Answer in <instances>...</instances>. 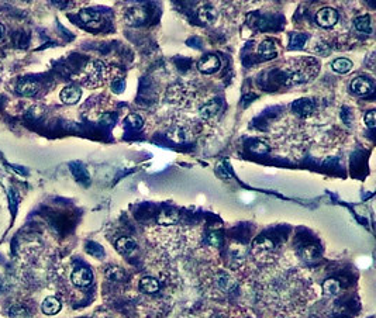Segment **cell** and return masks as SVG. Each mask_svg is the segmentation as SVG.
Returning a JSON list of instances; mask_svg holds the SVG:
<instances>
[{
	"label": "cell",
	"instance_id": "cell-10",
	"mask_svg": "<svg viewBox=\"0 0 376 318\" xmlns=\"http://www.w3.org/2000/svg\"><path fill=\"white\" fill-rule=\"evenodd\" d=\"M80 96H82V92H80L78 86H66L61 92V100L65 104H75V103H78L80 100Z\"/></svg>",
	"mask_w": 376,
	"mask_h": 318
},
{
	"label": "cell",
	"instance_id": "cell-8",
	"mask_svg": "<svg viewBox=\"0 0 376 318\" xmlns=\"http://www.w3.org/2000/svg\"><path fill=\"white\" fill-rule=\"evenodd\" d=\"M197 18L203 24L210 25V24H213L217 20V10L213 7V6H209V4L200 6L199 10H197Z\"/></svg>",
	"mask_w": 376,
	"mask_h": 318
},
{
	"label": "cell",
	"instance_id": "cell-6",
	"mask_svg": "<svg viewBox=\"0 0 376 318\" xmlns=\"http://www.w3.org/2000/svg\"><path fill=\"white\" fill-rule=\"evenodd\" d=\"M72 283L76 287H89L93 282V273L89 271L87 268H79L76 271H73L71 276Z\"/></svg>",
	"mask_w": 376,
	"mask_h": 318
},
{
	"label": "cell",
	"instance_id": "cell-22",
	"mask_svg": "<svg viewBox=\"0 0 376 318\" xmlns=\"http://www.w3.org/2000/svg\"><path fill=\"white\" fill-rule=\"evenodd\" d=\"M228 256H230V261H233L234 264H243L247 258V251L243 245H233L230 248Z\"/></svg>",
	"mask_w": 376,
	"mask_h": 318
},
{
	"label": "cell",
	"instance_id": "cell-19",
	"mask_svg": "<svg viewBox=\"0 0 376 318\" xmlns=\"http://www.w3.org/2000/svg\"><path fill=\"white\" fill-rule=\"evenodd\" d=\"M159 282H158L155 278H152V276H145V278H142L140 280V289H141L144 293H147V295H154V293H157L158 290H159Z\"/></svg>",
	"mask_w": 376,
	"mask_h": 318
},
{
	"label": "cell",
	"instance_id": "cell-24",
	"mask_svg": "<svg viewBox=\"0 0 376 318\" xmlns=\"http://www.w3.org/2000/svg\"><path fill=\"white\" fill-rule=\"evenodd\" d=\"M354 25L355 28L361 32H371L372 28H371V17L368 14H362V16H358L354 18Z\"/></svg>",
	"mask_w": 376,
	"mask_h": 318
},
{
	"label": "cell",
	"instance_id": "cell-30",
	"mask_svg": "<svg viewBox=\"0 0 376 318\" xmlns=\"http://www.w3.org/2000/svg\"><path fill=\"white\" fill-rule=\"evenodd\" d=\"M365 124L368 125L369 128H375L376 125V111H369L365 116Z\"/></svg>",
	"mask_w": 376,
	"mask_h": 318
},
{
	"label": "cell",
	"instance_id": "cell-13",
	"mask_svg": "<svg viewBox=\"0 0 376 318\" xmlns=\"http://www.w3.org/2000/svg\"><path fill=\"white\" fill-rule=\"evenodd\" d=\"M275 252V245L272 241L269 240H259L254 244V254L257 258L261 255L271 256Z\"/></svg>",
	"mask_w": 376,
	"mask_h": 318
},
{
	"label": "cell",
	"instance_id": "cell-11",
	"mask_svg": "<svg viewBox=\"0 0 376 318\" xmlns=\"http://www.w3.org/2000/svg\"><path fill=\"white\" fill-rule=\"evenodd\" d=\"M116 248L121 255H131L137 248V242L131 237H121L116 242Z\"/></svg>",
	"mask_w": 376,
	"mask_h": 318
},
{
	"label": "cell",
	"instance_id": "cell-20",
	"mask_svg": "<svg viewBox=\"0 0 376 318\" xmlns=\"http://www.w3.org/2000/svg\"><path fill=\"white\" fill-rule=\"evenodd\" d=\"M39 85L34 80H24V82H20L18 86H17V93L21 94V96H34V94L38 92Z\"/></svg>",
	"mask_w": 376,
	"mask_h": 318
},
{
	"label": "cell",
	"instance_id": "cell-18",
	"mask_svg": "<svg viewBox=\"0 0 376 318\" xmlns=\"http://www.w3.org/2000/svg\"><path fill=\"white\" fill-rule=\"evenodd\" d=\"M293 110L298 116L309 117L313 113V104L309 99H299L293 103Z\"/></svg>",
	"mask_w": 376,
	"mask_h": 318
},
{
	"label": "cell",
	"instance_id": "cell-3",
	"mask_svg": "<svg viewBox=\"0 0 376 318\" xmlns=\"http://www.w3.org/2000/svg\"><path fill=\"white\" fill-rule=\"evenodd\" d=\"M338 21V11L333 7H323L316 14V23L323 28H331Z\"/></svg>",
	"mask_w": 376,
	"mask_h": 318
},
{
	"label": "cell",
	"instance_id": "cell-23",
	"mask_svg": "<svg viewBox=\"0 0 376 318\" xmlns=\"http://www.w3.org/2000/svg\"><path fill=\"white\" fill-rule=\"evenodd\" d=\"M331 66L338 73H348L350 70L353 69L354 63L348 58H337V59L333 61Z\"/></svg>",
	"mask_w": 376,
	"mask_h": 318
},
{
	"label": "cell",
	"instance_id": "cell-26",
	"mask_svg": "<svg viewBox=\"0 0 376 318\" xmlns=\"http://www.w3.org/2000/svg\"><path fill=\"white\" fill-rule=\"evenodd\" d=\"M323 292L329 297L337 296L340 293V283L336 279H327L323 283Z\"/></svg>",
	"mask_w": 376,
	"mask_h": 318
},
{
	"label": "cell",
	"instance_id": "cell-17",
	"mask_svg": "<svg viewBox=\"0 0 376 318\" xmlns=\"http://www.w3.org/2000/svg\"><path fill=\"white\" fill-rule=\"evenodd\" d=\"M61 307H62L61 302L56 297H47L41 304V310L47 316H55L56 313L61 311Z\"/></svg>",
	"mask_w": 376,
	"mask_h": 318
},
{
	"label": "cell",
	"instance_id": "cell-25",
	"mask_svg": "<svg viewBox=\"0 0 376 318\" xmlns=\"http://www.w3.org/2000/svg\"><path fill=\"white\" fill-rule=\"evenodd\" d=\"M300 255H302V258L305 259L306 262H314V261L319 259L320 251H319V248L316 245H309V247H305V248L302 249Z\"/></svg>",
	"mask_w": 376,
	"mask_h": 318
},
{
	"label": "cell",
	"instance_id": "cell-27",
	"mask_svg": "<svg viewBox=\"0 0 376 318\" xmlns=\"http://www.w3.org/2000/svg\"><path fill=\"white\" fill-rule=\"evenodd\" d=\"M206 241L213 248H219L220 245H221V234L219 231H210V233L207 234Z\"/></svg>",
	"mask_w": 376,
	"mask_h": 318
},
{
	"label": "cell",
	"instance_id": "cell-4",
	"mask_svg": "<svg viewBox=\"0 0 376 318\" xmlns=\"http://www.w3.org/2000/svg\"><path fill=\"white\" fill-rule=\"evenodd\" d=\"M214 285L221 292L231 293L238 283H237V280H235V278L231 273H228V272H219L214 276Z\"/></svg>",
	"mask_w": 376,
	"mask_h": 318
},
{
	"label": "cell",
	"instance_id": "cell-16",
	"mask_svg": "<svg viewBox=\"0 0 376 318\" xmlns=\"http://www.w3.org/2000/svg\"><path fill=\"white\" fill-rule=\"evenodd\" d=\"M169 137H171V140L183 142V141H189L192 138V131L188 125H176V127H172V130L169 132Z\"/></svg>",
	"mask_w": 376,
	"mask_h": 318
},
{
	"label": "cell",
	"instance_id": "cell-29",
	"mask_svg": "<svg viewBox=\"0 0 376 318\" xmlns=\"http://www.w3.org/2000/svg\"><path fill=\"white\" fill-rule=\"evenodd\" d=\"M251 151L255 152V154H268L269 152V147H268L264 141H255L251 145Z\"/></svg>",
	"mask_w": 376,
	"mask_h": 318
},
{
	"label": "cell",
	"instance_id": "cell-5",
	"mask_svg": "<svg viewBox=\"0 0 376 318\" xmlns=\"http://www.w3.org/2000/svg\"><path fill=\"white\" fill-rule=\"evenodd\" d=\"M221 66V62H220V58L217 55L207 54L204 55L203 58L197 62V69L200 70L202 73H214L217 72Z\"/></svg>",
	"mask_w": 376,
	"mask_h": 318
},
{
	"label": "cell",
	"instance_id": "cell-31",
	"mask_svg": "<svg viewBox=\"0 0 376 318\" xmlns=\"http://www.w3.org/2000/svg\"><path fill=\"white\" fill-rule=\"evenodd\" d=\"M128 123L135 128H140L142 125V118L140 116H137V114H130L128 116Z\"/></svg>",
	"mask_w": 376,
	"mask_h": 318
},
{
	"label": "cell",
	"instance_id": "cell-1",
	"mask_svg": "<svg viewBox=\"0 0 376 318\" xmlns=\"http://www.w3.org/2000/svg\"><path fill=\"white\" fill-rule=\"evenodd\" d=\"M320 70V63L314 58H296L292 61L286 69L289 85H302L310 82L317 76Z\"/></svg>",
	"mask_w": 376,
	"mask_h": 318
},
{
	"label": "cell",
	"instance_id": "cell-7",
	"mask_svg": "<svg viewBox=\"0 0 376 318\" xmlns=\"http://www.w3.org/2000/svg\"><path fill=\"white\" fill-rule=\"evenodd\" d=\"M145 17H147V11L144 7H130L124 14L125 23H128L130 25H138L144 23Z\"/></svg>",
	"mask_w": 376,
	"mask_h": 318
},
{
	"label": "cell",
	"instance_id": "cell-28",
	"mask_svg": "<svg viewBox=\"0 0 376 318\" xmlns=\"http://www.w3.org/2000/svg\"><path fill=\"white\" fill-rule=\"evenodd\" d=\"M106 276L111 280H121L124 278V272H123V269L117 268V266H113V268L107 269Z\"/></svg>",
	"mask_w": 376,
	"mask_h": 318
},
{
	"label": "cell",
	"instance_id": "cell-9",
	"mask_svg": "<svg viewBox=\"0 0 376 318\" xmlns=\"http://www.w3.org/2000/svg\"><path fill=\"white\" fill-rule=\"evenodd\" d=\"M79 17H80V20L83 23L86 24L87 27H93V28L94 27H99L100 21H102L100 14L97 11H94L93 8H83V10H80Z\"/></svg>",
	"mask_w": 376,
	"mask_h": 318
},
{
	"label": "cell",
	"instance_id": "cell-21",
	"mask_svg": "<svg viewBox=\"0 0 376 318\" xmlns=\"http://www.w3.org/2000/svg\"><path fill=\"white\" fill-rule=\"evenodd\" d=\"M258 54L265 59H272L276 55V45L271 39H264L258 45Z\"/></svg>",
	"mask_w": 376,
	"mask_h": 318
},
{
	"label": "cell",
	"instance_id": "cell-2",
	"mask_svg": "<svg viewBox=\"0 0 376 318\" xmlns=\"http://www.w3.org/2000/svg\"><path fill=\"white\" fill-rule=\"evenodd\" d=\"M107 78V66L102 61H90L82 73V83L89 89H96L104 85Z\"/></svg>",
	"mask_w": 376,
	"mask_h": 318
},
{
	"label": "cell",
	"instance_id": "cell-12",
	"mask_svg": "<svg viewBox=\"0 0 376 318\" xmlns=\"http://www.w3.org/2000/svg\"><path fill=\"white\" fill-rule=\"evenodd\" d=\"M351 89L355 94L358 96H365L372 92V83L369 82L368 79L365 78H355L351 82Z\"/></svg>",
	"mask_w": 376,
	"mask_h": 318
},
{
	"label": "cell",
	"instance_id": "cell-32",
	"mask_svg": "<svg viewBox=\"0 0 376 318\" xmlns=\"http://www.w3.org/2000/svg\"><path fill=\"white\" fill-rule=\"evenodd\" d=\"M4 31H6V30H4V25L0 23V38H1L3 35H4Z\"/></svg>",
	"mask_w": 376,
	"mask_h": 318
},
{
	"label": "cell",
	"instance_id": "cell-14",
	"mask_svg": "<svg viewBox=\"0 0 376 318\" xmlns=\"http://www.w3.org/2000/svg\"><path fill=\"white\" fill-rule=\"evenodd\" d=\"M219 110L220 106L217 101H209L200 109V117L203 118L204 121L210 123L213 120H216V117L219 114Z\"/></svg>",
	"mask_w": 376,
	"mask_h": 318
},
{
	"label": "cell",
	"instance_id": "cell-15",
	"mask_svg": "<svg viewBox=\"0 0 376 318\" xmlns=\"http://www.w3.org/2000/svg\"><path fill=\"white\" fill-rule=\"evenodd\" d=\"M178 221H179V213L173 209L162 210V211L159 213V216H158V224L161 225L169 227V225L176 224Z\"/></svg>",
	"mask_w": 376,
	"mask_h": 318
}]
</instances>
